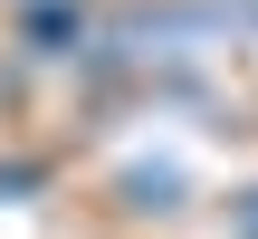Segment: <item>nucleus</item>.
Here are the masks:
<instances>
[{
    "instance_id": "obj_1",
    "label": "nucleus",
    "mask_w": 258,
    "mask_h": 239,
    "mask_svg": "<svg viewBox=\"0 0 258 239\" xmlns=\"http://www.w3.org/2000/svg\"><path fill=\"white\" fill-rule=\"evenodd\" d=\"M29 38H38V48H57V38H77V19H67V10H38V19H29Z\"/></svg>"
},
{
    "instance_id": "obj_2",
    "label": "nucleus",
    "mask_w": 258,
    "mask_h": 239,
    "mask_svg": "<svg viewBox=\"0 0 258 239\" xmlns=\"http://www.w3.org/2000/svg\"><path fill=\"white\" fill-rule=\"evenodd\" d=\"M249 239H258V192H249Z\"/></svg>"
}]
</instances>
